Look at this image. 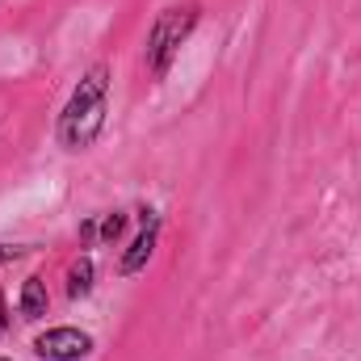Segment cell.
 <instances>
[{"instance_id": "obj_1", "label": "cell", "mask_w": 361, "mask_h": 361, "mask_svg": "<svg viewBox=\"0 0 361 361\" xmlns=\"http://www.w3.org/2000/svg\"><path fill=\"white\" fill-rule=\"evenodd\" d=\"M105 114H109V68L92 63L80 76V85L72 89L59 122H55V139L68 152H89L105 130Z\"/></svg>"}, {"instance_id": "obj_2", "label": "cell", "mask_w": 361, "mask_h": 361, "mask_svg": "<svg viewBox=\"0 0 361 361\" xmlns=\"http://www.w3.org/2000/svg\"><path fill=\"white\" fill-rule=\"evenodd\" d=\"M197 21H202V8H197V4H173V8H164V13L156 17V25L147 30V51H143L147 72H152L156 80L169 76L177 51L185 47V38L197 30Z\"/></svg>"}, {"instance_id": "obj_3", "label": "cell", "mask_w": 361, "mask_h": 361, "mask_svg": "<svg viewBox=\"0 0 361 361\" xmlns=\"http://www.w3.org/2000/svg\"><path fill=\"white\" fill-rule=\"evenodd\" d=\"M34 353L42 361H85L92 353V336L80 328H51L34 341Z\"/></svg>"}, {"instance_id": "obj_4", "label": "cell", "mask_w": 361, "mask_h": 361, "mask_svg": "<svg viewBox=\"0 0 361 361\" xmlns=\"http://www.w3.org/2000/svg\"><path fill=\"white\" fill-rule=\"evenodd\" d=\"M143 214V231L130 240V248L122 252V261H118V273L122 277H135V273L147 269V261L156 257V240H160V214L156 210H139Z\"/></svg>"}, {"instance_id": "obj_5", "label": "cell", "mask_w": 361, "mask_h": 361, "mask_svg": "<svg viewBox=\"0 0 361 361\" xmlns=\"http://www.w3.org/2000/svg\"><path fill=\"white\" fill-rule=\"evenodd\" d=\"M47 307H51L47 281H42L38 273H30V277L21 281V294H17V311H21V319H42V315H47Z\"/></svg>"}, {"instance_id": "obj_6", "label": "cell", "mask_w": 361, "mask_h": 361, "mask_svg": "<svg viewBox=\"0 0 361 361\" xmlns=\"http://www.w3.org/2000/svg\"><path fill=\"white\" fill-rule=\"evenodd\" d=\"M92 277H97V269H92V257L72 261V269H68V294H72V298H85V294H92Z\"/></svg>"}, {"instance_id": "obj_7", "label": "cell", "mask_w": 361, "mask_h": 361, "mask_svg": "<svg viewBox=\"0 0 361 361\" xmlns=\"http://www.w3.org/2000/svg\"><path fill=\"white\" fill-rule=\"evenodd\" d=\"M126 223H130V219H126L122 210H114V214H105V219L97 223V240H101V244H118V240L126 235Z\"/></svg>"}, {"instance_id": "obj_8", "label": "cell", "mask_w": 361, "mask_h": 361, "mask_svg": "<svg viewBox=\"0 0 361 361\" xmlns=\"http://www.w3.org/2000/svg\"><path fill=\"white\" fill-rule=\"evenodd\" d=\"M25 248H17V244H0V265H8V261H17Z\"/></svg>"}, {"instance_id": "obj_9", "label": "cell", "mask_w": 361, "mask_h": 361, "mask_svg": "<svg viewBox=\"0 0 361 361\" xmlns=\"http://www.w3.org/2000/svg\"><path fill=\"white\" fill-rule=\"evenodd\" d=\"M89 240H97V219H89V223L80 227V244H89Z\"/></svg>"}, {"instance_id": "obj_10", "label": "cell", "mask_w": 361, "mask_h": 361, "mask_svg": "<svg viewBox=\"0 0 361 361\" xmlns=\"http://www.w3.org/2000/svg\"><path fill=\"white\" fill-rule=\"evenodd\" d=\"M8 328V311H4V294H0V332Z\"/></svg>"}, {"instance_id": "obj_11", "label": "cell", "mask_w": 361, "mask_h": 361, "mask_svg": "<svg viewBox=\"0 0 361 361\" xmlns=\"http://www.w3.org/2000/svg\"><path fill=\"white\" fill-rule=\"evenodd\" d=\"M0 361H8V357H0Z\"/></svg>"}]
</instances>
